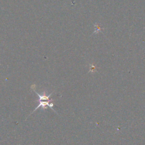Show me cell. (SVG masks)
Listing matches in <instances>:
<instances>
[{"instance_id":"6da1fadb","label":"cell","mask_w":145,"mask_h":145,"mask_svg":"<svg viewBox=\"0 0 145 145\" xmlns=\"http://www.w3.org/2000/svg\"><path fill=\"white\" fill-rule=\"evenodd\" d=\"M95 32H99V31H101V29H102V28H101V27H100V26H99V25H97V24H96L95 25Z\"/></svg>"}]
</instances>
